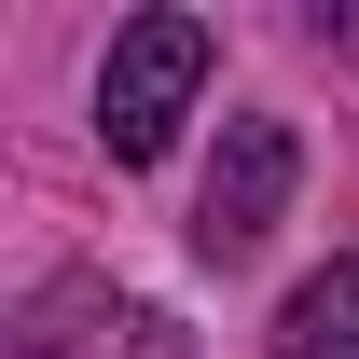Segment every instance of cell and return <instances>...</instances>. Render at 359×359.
I'll use <instances>...</instances> for the list:
<instances>
[{"label":"cell","mask_w":359,"mask_h":359,"mask_svg":"<svg viewBox=\"0 0 359 359\" xmlns=\"http://www.w3.org/2000/svg\"><path fill=\"white\" fill-rule=\"evenodd\" d=\"M208 14H125L111 28V69H97V152L111 166H166L180 111L208 97Z\"/></svg>","instance_id":"obj_1"},{"label":"cell","mask_w":359,"mask_h":359,"mask_svg":"<svg viewBox=\"0 0 359 359\" xmlns=\"http://www.w3.org/2000/svg\"><path fill=\"white\" fill-rule=\"evenodd\" d=\"M290 180H304V138L276 125V111H235L222 166H208V194H194V249H208V263H249V249L290 222Z\"/></svg>","instance_id":"obj_2"},{"label":"cell","mask_w":359,"mask_h":359,"mask_svg":"<svg viewBox=\"0 0 359 359\" xmlns=\"http://www.w3.org/2000/svg\"><path fill=\"white\" fill-rule=\"evenodd\" d=\"M14 359H194V332H180L166 304L111 290V276H55V290H28V318H14Z\"/></svg>","instance_id":"obj_3"},{"label":"cell","mask_w":359,"mask_h":359,"mask_svg":"<svg viewBox=\"0 0 359 359\" xmlns=\"http://www.w3.org/2000/svg\"><path fill=\"white\" fill-rule=\"evenodd\" d=\"M276 359H359V249H332V263L276 304Z\"/></svg>","instance_id":"obj_4"}]
</instances>
